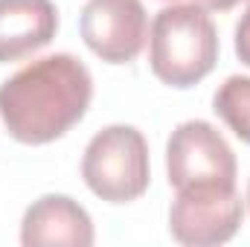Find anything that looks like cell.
I'll return each mask as SVG.
<instances>
[{"label": "cell", "mask_w": 250, "mask_h": 247, "mask_svg": "<svg viewBox=\"0 0 250 247\" xmlns=\"http://www.w3.org/2000/svg\"><path fill=\"white\" fill-rule=\"evenodd\" d=\"M93 76L82 59L56 53L26 64L0 84V120L23 145H44L64 137L87 114Z\"/></svg>", "instance_id": "obj_1"}, {"label": "cell", "mask_w": 250, "mask_h": 247, "mask_svg": "<svg viewBox=\"0 0 250 247\" xmlns=\"http://www.w3.org/2000/svg\"><path fill=\"white\" fill-rule=\"evenodd\" d=\"M166 172L175 192L189 186H233L236 154L218 128L204 120H189L169 137Z\"/></svg>", "instance_id": "obj_4"}, {"label": "cell", "mask_w": 250, "mask_h": 247, "mask_svg": "<svg viewBox=\"0 0 250 247\" xmlns=\"http://www.w3.org/2000/svg\"><path fill=\"white\" fill-rule=\"evenodd\" d=\"M148 62L169 87H195L218 64V29L204 6H166L151 21Z\"/></svg>", "instance_id": "obj_2"}, {"label": "cell", "mask_w": 250, "mask_h": 247, "mask_svg": "<svg viewBox=\"0 0 250 247\" xmlns=\"http://www.w3.org/2000/svg\"><path fill=\"white\" fill-rule=\"evenodd\" d=\"M236 56L242 64L250 67V0L245 3V12L236 23Z\"/></svg>", "instance_id": "obj_10"}, {"label": "cell", "mask_w": 250, "mask_h": 247, "mask_svg": "<svg viewBox=\"0 0 250 247\" xmlns=\"http://www.w3.org/2000/svg\"><path fill=\"white\" fill-rule=\"evenodd\" d=\"M212 111L224 120V125L250 145V79L230 76L212 96Z\"/></svg>", "instance_id": "obj_9"}, {"label": "cell", "mask_w": 250, "mask_h": 247, "mask_svg": "<svg viewBox=\"0 0 250 247\" xmlns=\"http://www.w3.org/2000/svg\"><path fill=\"white\" fill-rule=\"evenodd\" d=\"M248 201H250V189H248Z\"/></svg>", "instance_id": "obj_12"}, {"label": "cell", "mask_w": 250, "mask_h": 247, "mask_svg": "<svg viewBox=\"0 0 250 247\" xmlns=\"http://www.w3.org/2000/svg\"><path fill=\"white\" fill-rule=\"evenodd\" d=\"M59 32L53 0H0V64L44 50Z\"/></svg>", "instance_id": "obj_8"}, {"label": "cell", "mask_w": 250, "mask_h": 247, "mask_svg": "<svg viewBox=\"0 0 250 247\" xmlns=\"http://www.w3.org/2000/svg\"><path fill=\"white\" fill-rule=\"evenodd\" d=\"M79 32L102 62L128 64L146 47L148 15L140 0H87Z\"/></svg>", "instance_id": "obj_6"}, {"label": "cell", "mask_w": 250, "mask_h": 247, "mask_svg": "<svg viewBox=\"0 0 250 247\" xmlns=\"http://www.w3.org/2000/svg\"><path fill=\"white\" fill-rule=\"evenodd\" d=\"M82 178L87 189L108 204L137 201L151 181L148 143L134 125H108L84 148Z\"/></svg>", "instance_id": "obj_3"}, {"label": "cell", "mask_w": 250, "mask_h": 247, "mask_svg": "<svg viewBox=\"0 0 250 247\" xmlns=\"http://www.w3.org/2000/svg\"><path fill=\"white\" fill-rule=\"evenodd\" d=\"M21 242L26 247L93 245V221L82 204L67 195H44L26 212L21 224Z\"/></svg>", "instance_id": "obj_7"}, {"label": "cell", "mask_w": 250, "mask_h": 247, "mask_svg": "<svg viewBox=\"0 0 250 247\" xmlns=\"http://www.w3.org/2000/svg\"><path fill=\"white\" fill-rule=\"evenodd\" d=\"M192 3H198V6H204V9H215V12H227V9H233L239 0H192Z\"/></svg>", "instance_id": "obj_11"}, {"label": "cell", "mask_w": 250, "mask_h": 247, "mask_svg": "<svg viewBox=\"0 0 250 247\" xmlns=\"http://www.w3.org/2000/svg\"><path fill=\"white\" fill-rule=\"evenodd\" d=\"M245 218L242 195L233 186H189L178 189L169 209L175 242L189 247H212L230 242Z\"/></svg>", "instance_id": "obj_5"}]
</instances>
